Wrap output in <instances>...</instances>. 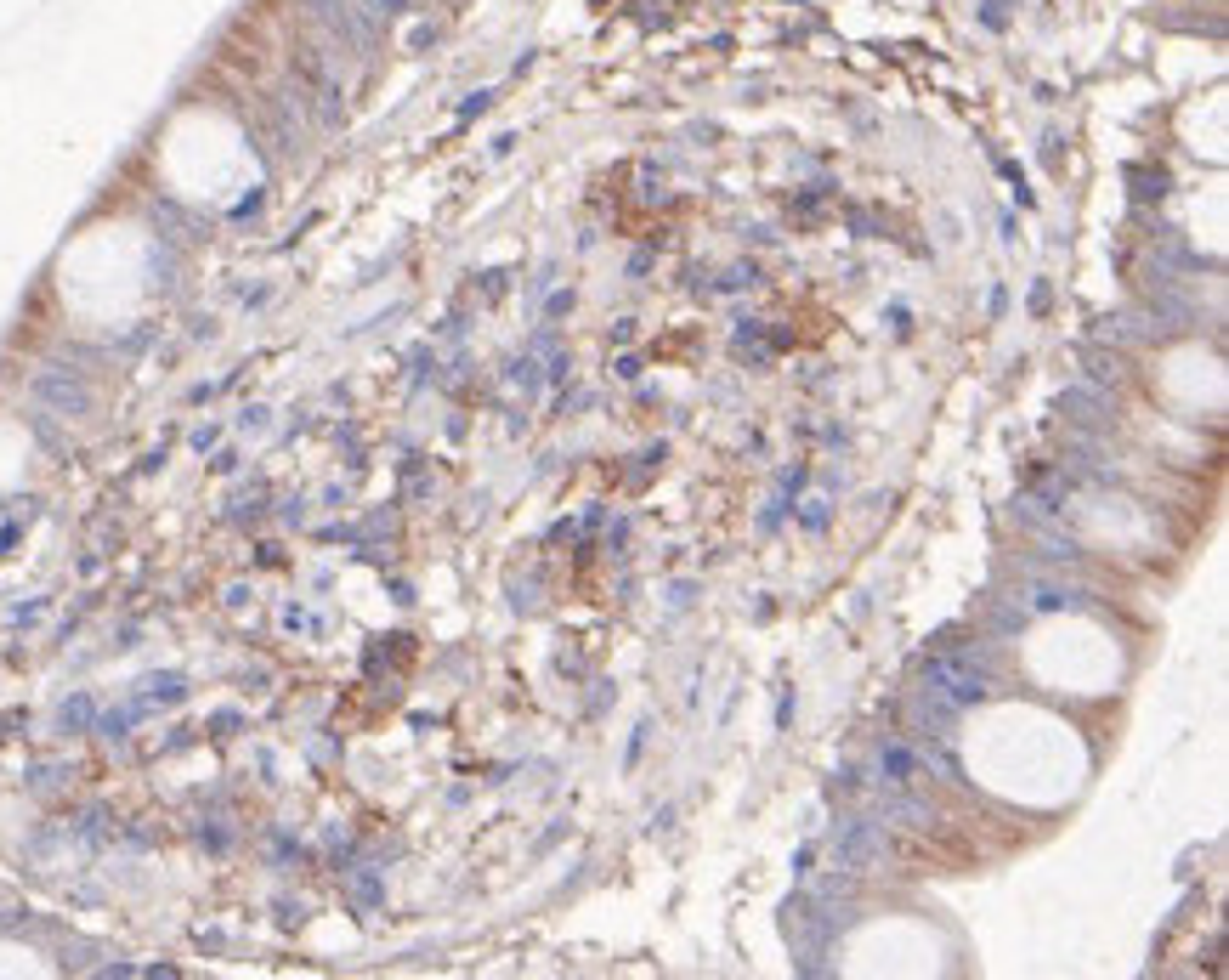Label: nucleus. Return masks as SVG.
<instances>
[{
    "label": "nucleus",
    "instance_id": "2",
    "mask_svg": "<svg viewBox=\"0 0 1229 980\" xmlns=\"http://www.w3.org/2000/svg\"><path fill=\"white\" fill-rule=\"evenodd\" d=\"M833 856H839V867H850V873L873 867V861L884 856V827H878V822H839Z\"/></svg>",
    "mask_w": 1229,
    "mask_h": 980
},
{
    "label": "nucleus",
    "instance_id": "1",
    "mask_svg": "<svg viewBox=\"0 0 1229 980\" xmlns=\"http://www.w3.org/2000/svg\"><path fill=\"white\" fill-rule=\"evenodd\" d=\"M924 686L935 698H947L952 709H964V703H975L986 692V669H975L969 658H930L924 664Z\"/></svg>",
    "mask_w": 1229,
    "mask_h": 980
}]
</instances>
